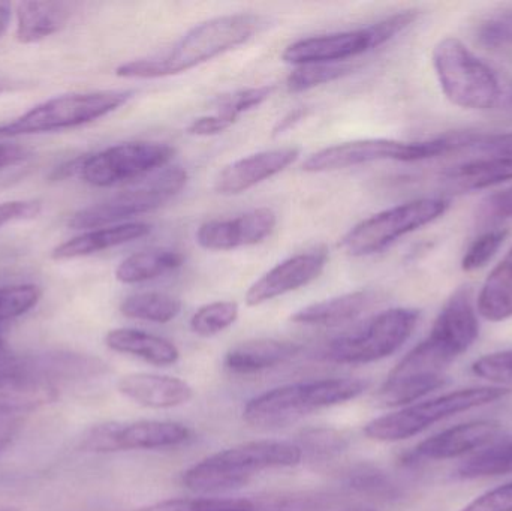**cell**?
Segmentation results:
<instances>
[{
  "mask_svg": "<svg viewBox=\"0 0 512 511\" xmlns=\"http://www.w3.org/2000/svg\"><path fill=\"white\" fill-rule=\"evenodd\" d=\"M23 426L21 414L0 411V455L11 446Z\"/></svg>",
  "mask_w": 512,
  "mask_h": 511,
  "instance_id": "7dc6e473",
  "label": "cell"
},
{
  "mask_svg": "<svg viewBox=\"0 0 512 511\" xmlns=\"http://www.w3.org/2000/svg\"><path fill=\"white\" fill-rule=\"evenodd\" d=\"M430 335L445 342L459 357L475 344L480 335V324L469 288H460L448 299Z\"/></svg>",
  "mask_w": 512,
  "mask_h": 511,
  "instance_id": "44dd1931",
  "label": "cell"
},
{
  "mask_svg": "<svg viewBox=\"0 0 512 511\" xmlns=\"http://www.w3.org/2000/svg\"><path fill=\"white\" fill-rule=\"evenodd\" d=\"M369 383L361 378H322L286 384L255 396L243 408V420L256 429H280L325 408L354 401Z\"/></svg>",
  "mask_w": 512,
  "mask_h": 511,
  "instance_id": "3957f363",
  "label": "cell"
},
{
  "mask_svg": "<svg viewBox=\"0 0 512 511\" xmlns=\"http://www.w3.org/2000/svg\"><path fill=\"white\" fill-rule=\"evenodd\" d=\"M182 311V302L167 293L132 294L120 305V312L132 320L149 321V323L165 324L176 320Z\"/></svg>",
  "mask_w": 512,
  "mask_h": 511,
  "instance_id": "4dcf8cb0",
  "label": "cell"
},
{
  "mask_svg": "<svg viewBox=\"0 0 512 511\" xmlns=\"http://www.w3.org/2000/svg\"><path fill=\"white\" fill-rule=\"evenodd\" d=\"M42 297L35 284H15L0 287V324L15 320L32 311Z\"/></svg>",
  "mask_w": 512,
  "mask_h": 511,
  "instance_id": "74e56055",
  "label": "cell"
},
{
  "mask_svg": "<svg viewBox=\"0 0 512 511\" xmlns=\"http://www.w3.org/2000/svg\"><path fill=\"white\" fill-rule=\"evenodd\" d=\"M11 368L48 383L90 380L108 374L110 368L98 357L80 353H45L5 359Z\"/></svg>",
  "mask_w": 512,
  "mask_h": 511,
  "instance_id": "d6986e66",
  "label": "cell"
},
{
  "mask_svg": "<svg viewBox=\"0 0 512 511\" xmlns=\"http://www.w3.org/2000/svg\"><path fill=\"white\" fill-rule=\"evenodd\" d=\"M511 389L496 386L460 389L429 401L406 405L394 413L373 419L364 426V435L381 443L408 440L430 426L474 408L484 407L510 395Z\"/></svg>",
  "mask_w": 512,
  "mask_h": 511,
  "instance_id": "8992f818",
  "label": "cell"
},
{
  "mask_svg": "<svg viewBox=\"0 0 512 511\" xmlns=\"http://www.w3.org/2000/svg\"><path fill=\"white\" fill-rule=\"evenodd\" d=\"M276 224V213L267 207H259L237 218L204 222L195 239L207 251H234L264 242Z\"/></svg>",
  "mask_w": 512,
  "mask_h": 511,
  "instance_id": "9a60e30c",
  "label": "cell"
},
{
  "mask_svg": "<svg viewBox=\"0 0 512 511\" xmlns=\"http://www.w3.org/2000/svg\"><path fill=\"white\" fill-rule=\"evenodd\" d=\"M183 260V255L174 249L158 248L135 252L119 264L116 279L126 285L143 284L179 269Z\"/></svg>",
  "mask_w": 512,
  "mask_h": 511,
  "instance_id": "f1b7e54d",
  "label": "cell"
},
{
  "mask_svg": "<svg viewBox=\"0 0 512 511\" xmlns=\"http://www.w3.org/2000/svg\"><path fill=\"white\" fill-rule=\"evenodd\" d=\"M110 350L137 357L156 366H170L179 360L180 351L173 342L137 329H113L105 336Z\"/></svg>",
  "mask_w": 512,
  "mask_h": 511,
  "instance_id": "4316f807",
  "label": "cell"
},
{
  "mask_svg": "<svg viewBox=\"0 0 512 511\" xmlns=\"http://www.w3.org/2000/svg\"><path fill=\"white\" fill-rule=\"evenodd\" d=\"M71 2H23L17 9V39L23 44L60 32L74 14Z\"/></svg>",
  "mask_w": 512,
  "mask_h": 511,
  "instance_id": "484cf974",
  "label": "cell"
},
{
  "mask_svg": "<svg viewBox=\"0 0 512 511\" xmlns=\"http://www.w3.org/2000/svg\"><path fill=\"white\" fill-rule=\"evenodd\" d=\"M501 432L502 425L496 420L462 423L421 441L411 453V458L421 461H448L460 458L493 443Z\"/></svg>",
  "mask_w": 512,
  "mask_h": 511,
  "instance_id": "ac0fdd59",
  "label": "cell"
},
{
  "mask_svg": "<svg viewBox=\"0 0 512 511\" xmlns=\"http://www.w3.org/2000/svg\"><path fill=\"white\" fill-rule=\"evenodd\" d=\"M192 438L188 426L170 420L107 422L93 426L81 438L80 449L87 453H120L135 450L170 449Z\"/></svg>",
  "mask_w": 512,
  "mask_h": 511,
  "instance_id": "4fadbf2b",
  "label": "cell"
},
{
  "mask_svg": "<svg viewBox=\"0 0 512 511\" xmlns=\"http://www.w3.org/2000/svg\"><path fill=\"white\" fill-rule=\"evenodd\" d=\"M174 149L165 143L134 141L108 147L81 159L78 174L96 188H110L144 179L173 159Z\"/></svg>",
  "mask_w": 512,
  "mask_h": 511,
  "instance_id": "7c38bea8",
  "label": "cell"
},
{
  "mask_svg": "<svg viewBox=\"0 0 512 511\" xmlns=\"http://www.w3.org/2000/svg\"><path fill=\"white\" fill-rule=\"evenodd\" d=\"M3 350H5V344H3L2 339H0V354L3 353Z\"/></svg>",
  "mask_w": 512,
  "mask_h": 511,
  "instance_id": "db71d44e",
  "label": "cell"
},
{
  "mask_svg": "<svg viewBox=\"0 0 512 511\" xmlns=\"http://www.w3.org/2000/svg\"><path fill=\"white\" fill-rule=\"evenodd\" d=\"M346 485L360 494L376 495V497H393L394 485L390 477L375 467L355 468L346 476Z\"/></svg>",
  "mask_w": 512,
  "mask_h": 511,
  "instance_id": "ab89813d",
  "label": "cell"
},
{
  "mask_svg": "<svg viewBox=\"0 0 512 511\" xmlns=\"http://www.w3.org/2000/svg\"><path fill=\"white\" fill-rule=\"evenodd\" d=\"M12 87H14V83H12L11 80H6V78L0 77V95H2V93L8 92V90H11Z\"/></svg>",
  "mask_w": 512,
  "mask_h": 511,
  "instance_id": "f5cc1de1",
  "label": "cell"
},
{
  "mask_svg": "<svg viewBox=\"0 0 512 511\" xmlns=\"http://www.w3.org/2000/svg\"><path fill=\"white\" fill-rule=\"evenodd\" d=\"M477 149L490 153L492 156H508L512 158V132L498 135H481L475 144Z\"/></svg>",
  "mask_w": 512,
  "mask_h": 511,
  "instance_id": "bcb514c9",
  "label": "cell"
},
{
  "mask_svg": "<svg viewBox=\"0 0 512 511\" xmlns=\"http://www.w3.org/2000/svg\"><path fill=\"white\" fill-rule=\"evenodd\" d=\"M345 511H373L370 509H354V510H345Z\"/></svg>",
  "mask_w": 512,
  "mask_h": 511,
  "instance_id": "11a10c76",
  "label": "cell"
},
{
  "mask_svg": "<svg viewBox=\"0 0 512 511\" xmlns=\"http://www.w3.org/2000/svg\"><path fill=\"white\" fill-rule=\"evenodd\" d=\"M239 314L240 309L236 302H213L198 309L192 315L189 326L195 335L210 338L233 326Z\"/></svg>",
  "mask_w": 512,
  "mask_h": 511,
  "instance_id": "d590c367",
  "label": "cell"
},
{
  "mask_svg": "<svg viewBox=\"0 0 512 511\" xmlns=\"http://www.w3.org/2000/svg\"><path fill=\"white\" fill-rule=\"evenodd\" d=\"M32 158V150L21 144H0V170L21 164Z\"/></svg>",
  "mask_w": 512,
  "mask_h": 511,
  "instance_id": "681fc988",
  "label": "cell"
},
{
  "mask_svg": "<svg viewBox=\"0 0 512 511\" xmlns=\"http://www.w3.org/2000/svg\"><path fill=\"white\" fill-rule=\"evenodd\" d=\"M0 511H18L17 509H2Z\"/></svg>",
  "mask_w": 512,
  "mask_h": 511,
  "instance_id": "9f6ffc18",
  "label": "cell"
},
{
  "mask_svg": "<svg viewBox=\"0 0 512 511\" xmlns=\"http://www.w3.org/2000/svg\"><path fill=\"white\" fill-rule=\"evenodd\" d=\"M264 27V18L245 12L210 18L188 30L164 53L123 63L116 74L129 80H156L183 74L246 44Z\"/></svg>",
  "mask_w": 512,
  "mask_h": 511,
  "instance_id": "6da1fadb",
  "label": "cell"
},
{
  "mask_svg": "<svg viewBox=\"0 0 512 511\" xmlns=\"http://www.w3.org/2000/svg\"><path fill=\"white\" fill-rule=\"evenodd\" d=\"M373 290H358L301 308L291 317L292 323L312 327H336L351 323L378 302Z\"/></svg>",
  "mask_w": 512,
  "mask_h": 511,
  "instance_id": "cb8c5ba5",
  "label": "cell"
},
{
  "mask_svg": "<svg viewBox=\"0 0 512 511\" xmlns=\"http://www.w3.org/2000/svg\"><path fill=\"white\" fill-rule=\"evenodd\" d=\"M39 212H41V204L38 201L17 200L0 203V228L11 222L36 218Z\"/></svg>",
  "mask_w": 512,
  "mask_h": 511,
  "instance_id": "f6af8a7d",
  "label": "cell"
},
{
  "mask_svg": "<svg viewBox=\"0 0 512 511\" xmlns=\"http://www.w3.org/2000/svg\"><path fill=\"white\" fill-rule=\"evenodd\" d=\"M486 212L493 218H512V186L489 197L486 203Z\"/></svg>",
  "mask_w": 512,
  "mask_h": 511,
  "instance_id": "c3c4849f",
  "label": "cell"
},
{
  "mask_svg": "<svg viewBox=\"0 0 512 511\" xmlns=\"http://www.w3.org/2000/svg\"><path fill=\"white\" fill-rule=\"evenodd\" d=\"M457 354L445 342L429 335L409 351L388 374L376 399L382 407H406L447 384V369Z\"/></svg>",
  "mask_w": 512,
  "mask_h": 511,
  "instance_id": "ba28073f",
  "label": "cell"
},
{
  "mask_svg": "<svg viewBox=\"0 0 512 511\" xmlns=\"http://www.w3.org/2000/svg\"><path fill=\"white\" fill-rule=\"evenodd\" d=\"M448 182L460 191H478L512 180V158L489 156L457 165L447 173Z\"/></svg>",
  "mask_w": 512,
  "mask_h": 511,
  "instance_id": "f546056e",
  "label": "cell"
},
{
  "mask_svg": "<svg viewBox=\"0 0 512 511\" xmlns=\"http://www.w3.org/2000/svg\"><path fill=\"white\" fill-rule=\"evenodd\" d=\"M418 321L417 309H388L360 329L334 339L325 348L324 357L339 365H367L387 359L408 342Z\"/></svg>",
  "mask_w": 512,
  "mask_h": 511,
  "instance_id": "9c48e42d",
  "label": "cell"
},
{
  "mask_svg": "<svg viewBox=\"0 0 512 511\" xmlns=\"http://www.w3.org/2000/svg\"><path fill=\"white\" fill-rule=\"evenodd\" d=\"M300 345L279 339H251L237 344L225 356V368L234 374H256L294 359Z\"/></svg>",
  "mask_w": 512,
  "mask_h": 511,
  "instance_id": "d4e9b609",
  "label": "cell"
},
{
  "mask_svg": "<svg viewBox=\"0 0 512 511\" xmlns=\"http://www.w3.org/2000/svg\"><path fill=\"white\" fill-rule=\"evenodd\" d=\"M508 234H510L508 230H493L478 237L466 251L462 260V269L465 272H475V270L486 266L495 257L499 248L504 245Z\"/></svg>",
  "mask_w": 512,
  "mask_h": 511,
  "instance_id": "60d3db41",
  "label": "cell"
},
{
  "mask_svg": "<svg viewBox=\"0 0 512 511\" xmlns=\"http://www.w3.org/2000/svg\"><path fill=\"white\" fill-rule=\"evenodd\" d=\"M117 390L141 407L153 410L182 407L194 398V389L186 381L147 372L125 375L117 381Z\"/></svg>",
  "mask_w": 512,
  "mask_h": 511,
  "instance_id": "ffe728a7",
  "label": "cell"
},
{
  "mask_svg": "<svg viewBox=\"0 0 512 511\" xmlns=\"http://www.w3.org/2000/svg\"><path fill=\"white\" fill-rule=\"evenodd\" d=\"M512 474V441L492 444L481 452L466 459L457 476L460 479L475 480Z\"/></svg>",
  "mask_w": 512,
  "mask_h": 511,
  "instance_id": "1f68e13d",
  "label": "cell"
},
{
  "mask_svg": "<svg viewBox=\"0 0 512 511\" xmlns=\"http://www.w3.org/2000/svg\"><path fill=\"white\" fill-rule=\"evenodd\" d=\"M420 12L415 9H408V11L397 12V14L390 15L378 23L370 24L367 26V33H369L372 47L378 48L381 45L387 44L391 39L396 38L397 35L408 29L409 26L415 23Z\"/></svg>",
  "mask_w": 512,
  "mask_h": 511,
  "instance_id": "7bdbcfd3",
  "label": "cell"
},
{
  "mask_svg": "<svg viewBox=\"0 0 512 511\" xmlns=\"http://www.w3.org/2000/svg\"><path fill=\"white\" fill-rule=\"evenodd\" d=\"M150 231L152 227L144 222H125V224L111 225V227L95 228L80 236L72 237L54 248L51 258L56 261H65L89 257V255L143 239L150 234Z\"/></svg>",
  "mask_w": 512,
  "mask_h": 511,
  "instance_id": "603a6c76",
  "label": "cell"
},
{
  "mask_svg": "<svg viewBox=\"0 0 512 511\" xmlns=\"http://www.w3.org/2000/svg\"><path fill=\"white\" fill-rule=\"evenodd\" d=\"M307 110L306 108H297V110L289 111L288 114L282 117V119L277 122V125L274 126L273 132L274 135L283 134V132L289 131V129L294 128L298 122L306 117Z\"/></svg>",
  "mask_w": 512,
  "mask_h": 511,
  "instance_id": "f907efd6",
  "label": "cell"
},
{
  "mask_svg": "<svg viewBox=\"0 0 512 511\" xmlns=\"http://www.w3.org/2000/svg\"><path fill=\"white\" fill-rule=\"evenodd\" d=\"M300 158L297 147H277L237 159L215 179V191L221 195H240L259 183L277 176Z\"/></svg>",
  "mask_w": 512,
  "mask_h": 511,
  "instance_id": "2e32d148",
  "label": "cell"
},
{
  "mask_svg": "<svg viewBox=\"0 0 512 511\" xmlns=\"http://www.w3.org/2000/svg\"><path fill=\"white\" fill-rule=\"evenodd\" d=\"M188 183V171L182 167L164 168L141 182L137 188L120 192L102 203L78 210L69 219L74 230H95L125 224L126 219L153 212L176 197Z\"/></svg>",
  "mask_w": 512,
  "mask_h": 511,
  "instance_id": "30bf717a",
  "label": "cell"
},
{
  "mask_svg": "<svg viewBox=\"0 0 512 511\" xmlns=\"http://www.w3.org/2000/svg\"><path fill=\"white\" fill-rule=\"evenodd\" d=\"M57 399L56 384L17 371L0 359V411L26 414L54 404Z\"/></svg>",
  "mask_w": 512,
  "mask_h": 511,
  "instance_id": "7402d4cb",
  "label": "cell"
},
{
  "mask_svg": "<svg viewBox=\"0 0 512 511\" xmlns=\"http://www.w3.org/2000/svg\"><path fill=\"white\" fill-rule=\"evenodd\" d=\"M480 135L451 134L427 141H397L366 138L325 147L304 161L306 173H330L379 161L415 162L475 146Z\"/></svg>",
  "mask_w": 512,
  "mask_h": 511,
  "instance_id": "277c9868",
  "label": "cell"
},
{
  "mask_svg": "<svg viewBox=\"0 0 512 511\" xmlns=\"http://www.w3.org/2000/svg\"><path fill=\"white\" fill-rule=\"evenodd\" d=\"M432 62L442 92L457 107L486 111L501 105L504 87L498 74L460 39H441Z\"/></svg>",
  "mask_w": 512,
  "mask_h": 511,
  "instance_id": "5b68a950",
  "label": "cell"
},
{
  "mask_svg": "<svg viewBox=\"0 0 512 511\" xmlns=\"http://www.w3.org/2000/svg\"><path fill=\"white\" fill-rule=\"evenodd\" d=\"M276 87L273 84H264L258 87H246V89L236 90L230 95L221 96L216 104V111L213 116L224 125L225 131L234 123L239 122L243 114L255 110L259 105L264 104Z\"/></svg>",
  "mask_w": 512,
  "mask_h": 511,
  "instance_id": "d6a6232c",
  "label": "cell"
},
{
  "mask_svg": "<svg viewBox=\"0 0 512 511\" xmlns=\"http://www.w3.org/2000/svg\"><path fill=\"white\" fill-rule=\"evenodd\" d=\"M447 209V201L441 198H420L391 207L355 225L343 237L342 248L352 257L376 254L400 237L438 221Z\"/></svg>",
  "mask_w": 512,
  "mask_h": 511,
  "instance_id": "8fae6325",
  "label": "cell"
},
{
  "mask_svg": "<svg viewBox=\"0 0 512 511\" xmlns=\"http://www.w3.org/2000/svg\"><path fill=\"white\" fill-rule=\"evenodd\" d=\"M134 95V90H99L56 96L15 117L11 122L0 123V138L78 128L119 110Z\"/></svg>",
  "mask_w": 512,
  "mask_h": 511,
  "instance_id": "52a82bcc",
  "label": "cell"
},
{
  "mask_svg": "<svg viewBox=\"0 0 512 511\" xmlns=\"http://www.w3.org/2000/svg\"><path fill=\"white\" fill-rule=\"evenodd\" d=\"M477 36L486 47H512V11L496 12L481 21Z\"/></svg>",
  "mask_w": 512,
  "mask_h": 511,
  "instance_id": "b9f144b4",
  "label": "cell"
},
{
  "mask_svg": "<svg viewBox=\"0 0 512 511\" xmlns=\"http://www.w3.org/2000/svg\"><path fill=\"white\" fill-rule=\"evenodd\" d=\"M303 455L313 459H330L342 455L351 440L345 432L331 428L306 429L298 435L297 443Z\"/></svg>",
  "mask_w": 512,
  "mask_h": 511,
  "instance_id": "e575fe53",
  "label": "cell"
},
{
  "mask_svg": "<svg viewBox=\"0 0 512 511\" xmlns=\"http://www.w3.org/2000/svg\"><path fill=\"white\" fill-rule=\"evenodd\" d=\"M475 377L490 381L496 387H512V350L486 354L475 360L471 366Z\"/></svg>",
  "mask_w": 512,
  "mask_h": 511,
  "instance_id": "f35d334b",
  "label": "cell"
},
{
  "mask_svg": "<svg viewBox=\"0 0 512 511\" xmlns=\"http://www.w3.org/2000/svg\"><path fill=\"white\" fill-rule=\"evenodd\" d=\"M11 21V6L8 3L0 2V36L8 29Z\"/></svg>",
  "mask_w": 512,
  "mask_h": 511,
  "instance_id": "816d5d0a",
  "label": "cell"
},
{
  "mask_svg": "<svg viewBox=\"0 0 512 511\" xmlns=\"http://www.w3.org/2000/svg\"><path fill=\"white\" fill-rule=\"evenodd\" d=\"M460 511H512V482L487 491Z\"/></svg>",
  "mask_w": 512,
  "mask_h": 511,
  "instance_id": "ee69618b",
  "label": "cell"
},
{
  "mask_svg": "<svg viewBox=\"0 0 512 511\" xmlns=\"http://www.w3.org/2000/svg\"><path fill=\"white\" fill-rule=\"evenodd\" d=\"M301 461L303 452L295 443L249 441L192 465L183 473L182 483L197 494H219L248 485L264 471L294 468Z\"/></svg>",
  "mask_w": 512,
  "mask_h": 511,
  "instance_id": "7a4b0ae2",
  "label": "cell"
},
{
  "mask_svg": "<svg viewBox=\"0 0 512 511\" xmlns=\"http://www.w3.org/2000/svg\"><path fill=\"white\" fill-rule=\"evenodd\" d=\"M477 311L492 323L512 318V248L487 276L478 296Z\"/></svg>",
  "mask_w": 512,
  "mask_h": 511,
  "instance_id": "83f0119b",
  "label": "cell"
},
{
  "mask_svg": "<svg viewBox=\"0 0 512 511\" xmlns=\"http://www.w3.org/2000/svg\"><path fill=\"white\" fill-rule=\"evenodd\" d=\"M354 66L348 62L310 63L297 66L286 78V89L291 93L306 92L322 84L333 83L345 75L351 74Z\"/></svg>",
  "mask_w": 512,
  "mask_h": 511,
  "instance_id": "836d02e7",
  "label": "cell"
},
{
  "mask_svg": "<svg viewBox=\"0 0 512 511\" xmlns=\"http://www.w3.org/2000/svg\"><path fill=\"white\" fill-rule=\"evenodd\" d=\"M135 511H256L249 500L233 498H174Z\"/></svg>",
  "mask_w": 512,
  "mask_h": 511,
  "instance_id": "8d00e7d4",
  "label": "cell"
},
{
  "mask_svg": "<svg viewBox=\"0 0 512 511\" xmlns=\"http://www.w3.org/2000/svg\"><path fill=\"white\" fill-rule=\"evenodd\" d=\"M373 50L366 27L348 32L310 36L292 42L282 53V60L289 65L310 63H340Z\"/></svg>",
  "mask_w": 512,
  "mask_h": 511,
  "instance_id": "e0dca14e",
  "label": "cell"
},
{
  "mask_svg": "<svg viewBox=\"0 0 512 511\" xmlns=\"http://www.w3.org/2000/svg\"><path fill=\"white\" fill-rule=\"evenodd\" d=\"M327 261L328 252L321 248L286 258L251 285L246 293V305L255 308L306 287L324 272Z\"/></svg>",
  "mask_w": 512,
  "mask_h": 511,
  "instance_id": "5bb4252c",
  "label": "cell"
}]
</instances>
